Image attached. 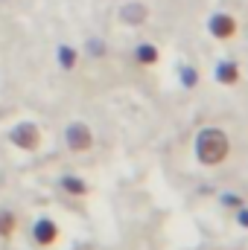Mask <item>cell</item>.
<instances>
[{
	"label": "cell",
	"mask_w": 248,
	"mask_h": 250,
	"mask_svg": "<svg viewBox=\"0 0 248 250\" xmlns=\"http://www.w3.org/2000/svg\"><path fill=\"white\" fill-rule=\"evenodd\" d=\"M228 137H225V131H219V128H204L201 134H198V140H196V154H198V160L204 163V166H216V163H222L225 157H228Z\"/></svg>",
	"instance_id": "6da1fadb"
},
{
	"label": "cell",
	"mask_w": 248,
	"mask_h": 250,
	"mask_svg": "<svg viewBox=\"0 0 248 250\" xmlns=\"http://www.w3.org/2000/svg\"><path fill=\"white\" fill-rule=\"evenodd\" d=\"M67 146H70L73 151H88V148H91V131L82 123H73L67 128Z\"/></svg>",
	"instance_id": "7a4b0ae2"
},
{
	"label": "cell",
	"mask_w": 248,
	"mask_h": 250,
	"mask_svg": "<svg viewBox=\"0 0 248 250\" xmlns=\"http://www.w3.org/2000/svg\"><path fill=\"white\" fill-rule=\"evenodd\" d=\"M12 140H15V146H21V148H35L38 146V128L29 123L18 125L15 131H12Z\"/></svg>",
	"instance_id": "3957f363"
},
{
	"label": "cell",
	"mask_w": 248,
	"mask_h": 250,
	"mask_svg": "<svg viewBox=\"0 0 248 250\" xmlns=\"http://www.w3.org/2000/svg\"><path fill=\"white\" fill-rule=\"evenodd\" d=\"M210 32H213L216 38H231V35L237 32V21H234L231 15H213V18H210Z\"/></svg>",
	"instance_id": "277c9868"
},
{
	"label": "cell",
	"mask_w": 248,
	"mask_h": 250,
	"mask_svg": "<svg viewBox=\"0 0 248 250\" xmlns=\"http://www.w3.org/2000/svg\"><path fill=\"white\" fill-rule=\"evenodd\" d=\"M35 239H38V245H50V242L56 239V224L47 221V218H41V221L35 224Z\"/></svg>",
	"instance_id": "5b68a950"
},
{
	"label": "cell",
	"mask_w": 248,
	"mask_h": 250,
	"mask_svg": "<svg viewBox=\"0 0 248 250\" xmlns=\"http://www.w3.org/2000/svg\"><path fill=\"white\" fill-rule=\"evenodd\" d=\"M120 15H123V21H128V23H140V21H146V6H140V3H128Z\"/></svg>",
	"instance_id": "8992f818"
},
{
	"label": "cell",
	"mask_w": 248,
	"mask_h": 250,
	"mask_svg": "<svg viewBox=\"0 0 248 250\" xmlns=\"http://www.w3.org/2000/svg\"><path fill=\"white\" fill-rule=\"evenodd\" d=\"M216 76H219V82H222V84H234V82L240 79V70H237V64L225 62L222 67H219V73H216Z\"/></svg>",
	"instance_id": "52a82bcc"
},
{
	"label": "cell",
	"mask_w": 248,
	"mask_h": 250,
	"mask_svg": "<svg viewBox=\"0 0 248 250\" xmlns=\"http://www.w3.org/2000/svg\"><path fill=\"white\" fill-rule=\"evenodd\" d=\"M137 59H140L143 64L158 62V50H155V47H137Z\"/></svg>",
	"instance_id": "ba28073f"
},
{
	"label": "cell",
	"mask_w": 248,
	"mask_h": 250,
	"mask_svg": "<svg viewBox=\"0 0 248 250\" xmlns=\"http://www.w3.org/2000/svg\"><path fill=\"white\" fill-rule=\"evenodd\" d=\"M12 230H15V215L12 212H0V233L9 236Z\"/></svg>",
	"instance_id": "9c48e42d"
},
{
	"label": "cell",
	"mask_w": 248,
	"mask_h": 250,
	"mask_svg": "<svg viewBox=\"0 0 248 250\" xmlns=\"http://www.w3.org/2000/svg\"><path fill=\"white\" fill-rule=\"evenodd\" d=\"M64 189H70V192H76V195H82V192H85V184H79V181H73V178H67V181H64Z\"/></svg>",
	"instance_id": "30bf717a"
},
{
	"label": "cell",
	"mask_w": 248,
	"mask_h": 250,
	"mask_svg": "<svg viewBox=\"0 0 248 250\" xmlns=\"http://www.w3.org/2000/svg\"><path fill=\"white\" fill-rule=\"evenodd\" d=\"M62 62H64V67H70V64L76 62V56H73V50H62Z\"/></svg>",
	"instance_id": "8fae6325"
},
{
	"label": "cell",
	"mask_w": 248,
	"mask_h": 250,
	"mask_svg": "<svg viewBox=\"0 0 248 250\" xmlns=\"http://www.w3.org/2000/svg\"><path fill=\"white\" fill-rule=\"evenodd\" d=\"M240 221H243V224L248 227V209H246V212H240Z\"/></svg>",
	"instance_id": "7c38bea8"
}]
</instances>
